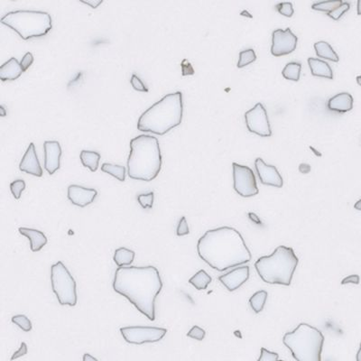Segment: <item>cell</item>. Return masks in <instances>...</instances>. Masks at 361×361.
Listing matches in <instances>:
<instances>
[{"label":"cell","mask_w":361,"mask_h":361,"mask_svg":"<svg viewBox=\"0 0 361 361\" xmlns=\"http://www.w3.org/2000/svg\"><path fill=\"white\" fill-rule=\"evenodd\" d=\"M113 288L149 320H156V299L163 288L157 268L122 267L116 270Z\"/></svg>","instance_id":"obj_1"},{"label":"cell","mask_w":361,"mask_h":361,"mask_svg":"<svg viewBox=\"0 0 361 361\" xmlns=\"http://www.w3.org/2000/svg\"><path fill=\"white\" fill-rule=\"evenodd\" d=\"M197 251L205 263L220 272L246 264L252 258L241 234L227 226L206 231L198 240Z\"/></svg>","instance_id":"obj_2"},{"label":"cell","mask_w":361,"mask_h":361,"mask_svg":"<svg viewBox=\"0 0 361 361\" xmlns=\"http://www.w3.org/2000/svg\"><path fill=\"white\" fill-rule=\"evenodd\" d=\"M161 168L162 155L158 139L149 135L133 138L127 160L128 176L134 180L150 182L157 178Z\"/></svg>","instance_id":"obj_3"},{"label":"cell","mask_w":361,"mask_h":361,"mask_svg":"<svg viewBox=\"0 0 361 361\" xmlns=\"http://www.w3.org/2000/svg\"><path fill=\"white\" fill-rule=\"evenodd\" d=\"M183 115L182 92L167 94L140 116L138 130L163 136L182 123Z\"/></svg>","instance_id":"obj_4"},{"label":"cell","mask_w":361,"mask_h":361,"mask_svg":"<svg viewBox=\"0 0 361 361\" xmlns=\"http://www.w3.org/2000/svg\"><path fill=\"white\" fill-rule=\"evenodd\" d=\"M299 259L292 248L279 246L272 255L258 258L255 268L265 283L290 286Z\"/></svg>","instance_id":"obj_5"},{"label":"cell","mask_w":361,"mask_h":361,"mask_svg":"<svg viewBox=\"0 0 361 361\" xmlns=\"http://www.w3.org/2000/svg\"><path fill=\"white\" fill-rule=\"evenodd\" d=\"M283 343L297 361H321L324 336L317 328L299 324L294 332L284 334Z\"/></svg>","instance_id":"obj_6"},{"label":"cell","mask_w":361,"mask_h":361,"mask_svg":"<svg viewBox=\"0 0 361 361\" xmlns=\"http://www.w3.org/2000/svg\"><path fill=\"white\" fill-rule=\"evenodd\" d=\"M1 23L15 31L24 40L44 36L52 27L50 14L38 10L9 12L1 18Z\"/></svg>","instance_id":"obj_7"},{"label":"cell","mask_w":361,"mask_h":361,"mask_svg":"<svg viewBox=\"0 0 361 361\" xmlns=\"http://www.w3.org/2000/svg\"><path fill=\"white\" fill-rule=\"evenodd\" d=\"M51 283L53 293L61 306H75L77 303L76 282L63 262L51 268Z\"/></svg>","instance_id":"obj_8"},{"label":"cell","mask_w":361,"mask_h":361,"mask_svg":"<svg viewBox=\"0 0 361 361\" xmlns=\"http://www.w3.org/2000/svg\"><path fill=\"white\" fill-rule=\"evenodd\" d=\"M120 332L127 343L141 345L159 341L167 333V330L164 328L132 326L120 328Z\"/></svg>","instance_id":"obj_9"},{"label":"cell","mask_w":361,"mask_h":361,"mask_svg":"<svg viewBox=\"0 0 361 361\" xmlns=\"http://www.w3.org/2000/svg\"><path fill=\"white\" fill-rule=\"evenodd\" d=\"M233 179L234 189L240 196L252 197L259 193L257 188V180L251 168L246 165L233 163Z\"/></svg>","instance_id":"obj_10"},{"label":"cell","mask_w":361,"mask_h":361,"mask_svg":"<svg viewBox=\"0 0 361 361\" xmlns=\"http://www.w3.org/2000/svg\"><path fill=\"white\" fill-rule=\"evenodd\" d=\"M248 129L254 134L263 138L271 137L272 130L269 123L268 112L262 103H257L255 107L245 113Z\"/></svg>","instance_id":"obj_11"},{"label":"cell","mask_w":361,"mask_h":361,"mask_svg":"<svg viewBox=\"0 0 361 361\" xmlns=\"http://www.w3.org/2000/svg\"><path fill=\"white\" fill-rule=\"evenodd\" d=\"M298 38L290 28L276 29L273 32L271 53L276 57L287 55L297 46Z\"/></svg>","instance_id":"obj_12"},{"label":"cell","mask_w":361,"mask_h":361,"mask_svg":"<svg viewBox=\"0 0 361 361\" xmlns=\"http://www.w3.org/2000/svg\"><path fill=\"white\" fill-rule=\"evenodd\" d=\"M255 167L261 183L264 185L282 188L283 181L278 170L274 165L265 164L262 158H257L255 161Z\"/></svg>","instance_id":"obj_13"},{"label":"cell","mask_w":361,"mask_h":361,"mask_svg":"<svg viewBox=\"0 0 361 361\" xmlns=\"http://www.w3.org/2000/svg\"><path fill=\"white\" fill-rule=\"evenodd\" d=\"M97 195L98 192L95 189L85 188L77 184H71L68 187V199L72 204L82 208L92 203Z\"/></svg>","instance_id":"obj_14"},{"label":"cell","mask_w":361,"mask_h":361,"mask_svg":"<svg viewBox=\"0 0 361 361\" xmlns=\"http://www.w3.org/2000/svg\"><path fill=\"white\" fill-rule=\"evenodd\" d=\"M249 278H250V267L244 265V267L235 268L233 270H231V272L220 276L219 280L227 290L233 292L241 287L243 283H246Z\"/></svg>","instance_id":"obj_15"},{"label":"cell","mask_w":361,"mask_h":361,"mask_svg":"<svg viewBox=\"0 0 361 361\" xmlns=\"http://www.w3.org/2000/svg\"><path fill=\"white\" fill-rule=\"evenodd\" d=\"M45 149V168L49 175H53L61 165L62 147L58 141H45L44 143Z\"/></svg>","instance_id":"obj_16"},{"label":"cell","mask_w":361,"mask_h":361,"mask_svg":"<svg viewBox=\"0 0 361 361\" xmlns=\"http://www.w3.org/2000/svg\"><path fill=\"white\" fill-rule=\"evenodd\" d=\"M19 169L20 171L25 172L26 174L34 175L37 177L43 176V169L38 159L34 143H31L29 146L27 147L26 154L24 155L22 160L19 164Z\"/></svg>","instance_id":"obj_17"},{"label":"cell","mask_w":361,"mask_h":361,"mask_svg":"<svg viewBox=\"0 0 361 361\" xmlns=\"http://www.w3.org/2000/svg\"><path fill=\"white\" fill-rule=\"evenodd\" d=\"M327 107L332 111L345 113L353 108V98L348 92H341L328 101Z\"/></svg>","instance_id":"obj_18"},{"label":"cell","mask_w":361,"mask_h":361,"mask_svg":"<svg viewBox=\"0 0 361 361\" xmlns=\"http://www.w3.org/2000/svg\"><path fill=\"white\" fill-rule=\"evenodd\" d=\"M19 233L25 236L30 240V249L33 252H37L47 244V238L42 231L28 229V227H19Z\"/></svg>","instance_id":"obj_19"},{"label":"cell","mask_w":361,"mask_h":361,"mask_svg":"<svg viewBox=\"0 0 361 361\" xmlns=\"http://www.w3.org/2000/svg\"><path fill=\"white\" fill-rule=\"evenodd\" d=\"M22 67L17 59L11 58L0 67V78L3 81H15L22 75Z\"/></svg>","instance_id":"obj_20"},{"label":"cell","mask_w":361,"mask_h":361,"mask_svg":"<svg viewBox=\"0 0 361 361\" xmlns=\"http://www.w3.org/2000/svg\"><path fill=\"white\" fill-rule=\"evenodd\" d=\"M308 64L313 76L330 79V80L333 79V71L327 62L310 57L308 58Z\"/></svg>","instance_id":"obj_21"},{"label":"cell","mask_w":361,"mask_h":361,"mask_svg":"<svg viewBox=\"0 0 361 361\" xmlns=\"http://www.w3.org/2000/svg\"><path fill=\"white\" fill-rule=\"evenodd\" d=\"M314 49L318 57L324 59L332 61L334 63H338L339 61V56L333 50L332 45L327 42L320 41L314 44Z\"/></svg>","instance_id":"obj_22"},{"label":"cell","mask_w":361,"mask_h":361,"mask_svg":"<svg viewBox=\"0 0 361 361\" xmlns=\"http://www.w3.org/2000/svg\"><path fill=\"white\" fill-rule=\"evenodd\" d=\"M81 161L83 166L89 168L91 172H96L99 168V164L101 160V155L98 152L82 150L80 155Z\"/></svg>","instance_id":"obj_23"},{"label":"cell","mask_w":361,"mask_h":361,"mask_svg":"<svg viewBox=\"0 0 361 361\" xmlns=\"http://www.w3.org/2000/svg\"><path fill=\"white\" fill-rule=\"evenodd\" d=\"M135 256L136 254L134 251L126 248H119L116 250L113 259L119 268H122L126 265H130L134 261Z\"/></svg>","instance_id":"obj_24"},{"label":"cell","mask_w":361,"mask_h":361,"mask_svg":"<svg viewBox=\"0 0 361 361\" xmlns=\"http://www.w3.org/2000/svg\"><path fill=\"white\" fill-rule=\"evenodd\" d=\"M212 277L208 276L203 269L200 270L189 280V283H192L197 290H205L208 284L212 283Z\"/></svg>","instance_id":"obj_25"},{"label":"cell","mask_w":361,"mask_h":361,"mask_svg":"<svg viewBox=\"0 0 361 361\" xmlns=\"http://www.w3.org/2000/svg\"><path fill=\"white\" fill-rule=\"evenodd\" d=\"M301 70H302V64L296 62H292L288 63L286 65V67L283 68L282 74L283 78L293 81V82H298L300 80V75H301Z\"/></svg>","instance_id":"obj_26"},{"label":"cell","mask_w":361,"mask_h":361,"mask_svg":"<svg viewBox=\"0 0 361 361\" xmlns=\"http://www.w3.org/2000/svg\"><path fill=\"white\" fill-rule=\"evenodd\" d=\"M101 171L114 176L120 182H124L126 179V171L127 170H126V167L122 166V165L105 163L101 165Z\"/></svg>","instance_id":"obj_27"},{"label":"cell","mask_w":361,"mask_h":361,"mask_svg":"<svg viewBox=\"0 0 361 361\" xmlns=\"http://www.w3.org/2000/svg\"><path fill=\"white\" fill-rule=\"evenodd\" d=\"M268 299V292L267 291H258L251 296L250 299V306L256 313H259L264 309V305Z\"/></svg>","instance_id":"obj_28"},{"label":"cell","mask_w":361,"mask_h":361,"mask_svg":"<svg viewBox=\"0 0 361 361\" xmlns=\"http://www.w3.org/2000/svg\"><path fill=\"white\" fill-rule=\"evenodd\" d=\"M257 60V54L253 49H246L239 52L238 68L246 67Z\"/></svg>","instance_id":"obj_29"},{"label":"cell","mask_w":361,"mask_h":361,"mask_svg":"<svg viewBox=\"0 0 361 361\" xmlns=\"http://www.w3.org/2000/svg\"><path fill=\"white\" fill-rule=\"evenodd\" d=\"M343 2L341 0H333V1H324V2H318L312 6L313 10L317 11H324L330 13V12L335 10L336 8H339Z\"/></svg>","instance_id":"obj_30"},{"label":"cell","mask_w":361,"mask_h":361,"mask_svg":"<svg viewBox=\"0 0 361 361\" xmlns=\"http://www.w3.org/2000/svg\"><path fill=\"white\" fill-rule=\"evenodd\" d=\"M12 322L16 324L20 329H22L24 332H28L32 330L31 320L26 315L19 314L12 317Z\"/></svg>","instance_id":"obj_31"},{"label":"cell","mask_w":361,"mask_h":361,"mask_svg":"<svg viewBox=\"0 0 361 361\" xmlns=\"http://www.w3.org/2000/svg\"><path fill=\"white\" fill-rule=\"evenodd\" d=\"M26 189V183L24 180L18 179L10 183V190L15 199L18 200L21 197L23 191Z\"/></svg>","instance_id":"obj_32"},{"label":"cell","mask_w":361,"mask_h":361,"mask_svg":"<svg viewBox=\"0 0 361 361\" xmlns=\"http://www.w3.org/2000/svg\"><path fill=\"white\" fill-rule=\"evenodd\" d=\"M154 199H155V194L153 192H150L148 194H139L138 196V203L141 205L142 208H152Z\"/></svg>","instance_id":"obj_33"},{"label":"cell","mask_w":361,"mask_h":361,"mask_svg":"<svg viewBox=\"0 0 361 361\" xmlns=\"http://www.w3.org/2000/svg\"><path fill=\"white\" fill-rule=\"evenodd\" d=\"M350 8V3L343 2V4L340 5L339 8H336L335 10L328 13V15H329L331 18L334 19V20L337 21V20H339L347 11H349Z\"/></svg>","instance_id":"obj_34"},{"label":"cell","mask_w":361,"mask_h":361,"mask_svg":"<svg viewBox=\"0 0 361 361\" xmlns=\"http://www.w3.org/2000/svg\"><path fill=\"white\" fill-rule=\"evenodd\" d=\"M276 8L281 15H284L287 17H291L294 15V7L291 2L279 3V4L276 5Z\"/></svg>","instance_id":"obj_35"},{"label":"cell","mask_w":361,"mask_h":361,"mask_svg":"<svg viewBox=\"0 0 361 361\" xmlns=\"http://www.w3.org/2000/svg\"><path fill=\"white\" fill-rule=\"evenodd\" d=\"M130 83L132 87L138 91L141 92H148V89L145 86V83L142 82L141 79L138 77V75L133 74L131 77Z\"/></svg>","instance_id":"obj_36"},{"label":"cell","mask_w":361,"mask_h":361,"mask_svg":"<svg viewBox=\"0 0 361 361\" xmlns=\"http://www.w3.org/2000/svg\"><path fill=\"white\" fill-rule=\"evenodd\" d=\"M205 331L199 326H194L190 330V332L187 333V336L192 339H197V340H202L205 338Z\"/></svg>","instance_id":"obj_37"},{"label":"cell","mask_w":361,"mask_h":361,"mask_svg":"<svg viewBox=\"0 0 361 361\" xmlns=\"http://www.w3.org/2000/svg\"><path fill=\"white\" fill-rule=\"evenodd\" d=\"M278 360V354L272 352L269 350L262 348L261 349L260 357L257 361H277Z\"/></svg>","instance_id":"obj_38"},{"label":"cell","mask_w":361,"mask_h":361,"mask_svg":"<svg viewBox=\"0 0 361 361\" xmlns=\"http://www.w3.org/2000/svg\"><path fill=\"white\" fill-rule=\"evenodd\" d=\"M189 233H190V229H189V226H188V223H187L186 218L182 217L181 220L179 221L178 227H177V230H176V234L179 237H181V236L188 235Z\"/></svg>","instance_id":"obj_39"},{"label":"cell","mask_w":361,"mask_h":361,"mask_svg":"<svg viewBox=\"0 0 361 361\" xmlns=\"http://www.w3.org/2000/svg\"><path fill=\"white\" fill-rule=\"evenodd\" d=\"M34 60V55L31 52H26V54L23 57L21 63H20L23 71H26L33 64Z\"/></svg>","instance_id":"obj_40"},{"label":"cell","mask_w":361,"mask_h":361,"mask_svg":"<svg viewBox=\"0 0 361 361\" xmlns=\"http://www.w3.org/2000/svg\"><path fill=\"white\" fill-rule=\"evenodd\" d=\"M27 351H28V350H27V345H26V343H21V346L19 348L18 350L15 351V353L13 354V356H12L10 359H11V360H15V359L18 358V357H23V356H25V355L27 354Z\"/></svg>","instance_id":"obj_41"},{"label":"cell","mask_w":361,"mask_h":361,"mask_svg":"<svg viewBox=\"0 0 361 361\" xmlns=\"http://www.w3.org/2000/svg\"><path fill=\"white\" fill-rule=\"evenodd\" d=\"M182 71H183V76L194 74V68L186 59L183 60L182 63Z\"/></svg>","instance_id":"obj_42"},{"label":"cell","mask_w":361,"mask_h":361,"mask_svg":"<svg viewBox=\"0 0 361 361\" xmlns=\"http://www.w3.org/2000/svg\"><path fill=\"white\" fill-rule=\"evenodd\" d=\"M347 283L358 284L359 283V276H357V275H351V276H347L341 281V284H347Z\"/></svg>","instance_id":"obj_43"},{"label":"cell","mask_w":361,"mask_h":361,"mask_svg":"<svg viewBox=\"0 0 361 361\" xmlns=\"http://www.w3.org/2000/svg\"><path fill=\"white\" fill-rule=\"evenodd\" d=\"M299 171L301 172L302 174H308L311 171V166L309 164H301L299 166Z\"/></svg>","instance_id":"obj_44"},{"label":"cell","mask_w":361,"mask_h":361,"mask_svg":"<svg viewBox=\"0 0 361 361\" xmlns=\"http://www.w3.org/2000/svg\"><path fill=\"white\" fill-rule=\"evenodd\" d=\"M83 4L88 5V6H90L92 8H98L99 5H101L102 3V1H83L82 2Z\"/></svg>","instance_id":"obj_45"},{"label":"cell","mask_w":361,"mask_h":361,"mask_svg":"<svg viewBox=\"0 0 361 361\" xmlns=\"http://www.w3.org/2000/svg\"><path fill=\"white\" fill-rule=\"evenodd\" d=\"M249 217H250V220H252V221L255 222V223L258 224V225H261V224H262L261 220H259V218H258V217H257L255 213H249Z\"/></svg>","instance_id":"obj_46"},{"label":"cell","mask_w":361,"mask_h":361,"mask_svg":"<svg viewBox=\"0 0 361 361\" xmlns=\"http://www.w3.org/2000/svg\"><path fill=\"white\" fill-rule=\"evenodd\" d=\"M83 361H99L98 360L97 358H95V357H92L91 355H89V354L86 353L83 355Z\"/></svg>","instance_id":"obj_47"},{"label":"cell","mask_w":361,"mask_h":361,"mask_svg":"<svg viewBox=\"0 0 361 361\" xmlns=\"http://www.w3.org/2000/svg\"><path fill=\"white\" fill-rule=\"evenodd\" d=\"M354 208H356V210H358V211H361V199L359 201H357V202L355 203Z\"/></svg>","instance_id":"obj_48"},{"label":"cell","mask_w":361,"mask_h":361,"mask_svg":"<svg viewBox=\"0 0 361 361\" xmlns=\"http://www.w3.org/2000/svg\"><path fill=\"white\" fill-rule=\"evenodd\" d=\"M357 15H361V0L357 1Z\"/></svg>","instance_id":"obj_49"},{"label":"cell","mask_w":361,"mask_h":361,"mask_svg":"<svg viewBox=\"0 0 361 361\" xmlns=\"http://www.w3.org/2000/svg\"><path fill=\"white\" fill-rule=\"evenodd\" d=\"M0 110H1V116L2 117H5V116L7 115V112H6V109H5L4 106L3 105H1V107H0Z\"/></svg>","instance_id":"obj_50"},{"label":"cell","mask_w":361,"mask_h":361,"mask_svg":"<svg viewBox=\"0 0 361 361\" xmlns=\"http://www.w3.org/2000/svg\"><path fill=\"white\" fill-rule=\"evenodd\" d=\"M357 361H361V343L360 347H359V350H358V351H357Z\"/></svg>","instance_id":"obj_51"},{"label":"cell","mask_w":361,"mask_h":361,"mask_svg":"<svg viewBox=\"0 0 361 361\" xmlns=\"http://www.w3.org/2000/svg\"><path fill=\"white\" fill-rule=\"evenodd\" d=\"M356 80H357V84H358V85L359 86H361V75L360 76H357V79H356Z\"/></svg>","instance_id":"obj_52"},{"label":"cell","mask_w":361,"mask_h":361,"mask_svg":"<svg viewBox=\"0 0 361 361\" xmlns=\"http://www.w3.org/2000/svg\"><path fill=\"white\" fill-rule=\"evenodd\" d=\"M310 148L312 149V150H313V151H314V153L316 154L317 156H320V154L317 153V152H318V151H316V150H315V149L313 148V147H310Z\"/></svg>","instance_id":"obj_53"},{"label":"cell","mask_w":361,"mask_h":361,"mask_svg":"<svg viewBox=\"0 0 361 361\" xmlns=\"http://www.w3.org/2000/svg\"><path fill=\"white\" fill-rule=\"evenodd\" d=\"M277 361H283V360H277Z\"/></svg>","instance_id":"obj_54"}]
</instances>
